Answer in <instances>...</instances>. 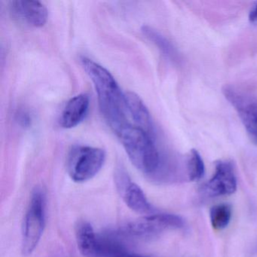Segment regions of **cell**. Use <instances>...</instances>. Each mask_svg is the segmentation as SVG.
Listing matches in <instances>:
<instances>
[{
	"mask_svg": "<svg viewBox=\"0 0 257 257\" xmlns=\"http://www.w3.org/2000/svg\"><path fill=\"white\" fill-rule=\"evenodd\" d=\"M222 92L235 109L248 135L257 143V97L231 85H225Z\"/></svg>",
	"mask_w": 257,
	"mask_h": 257,
	"instance_id": "obj_6",
	"label": "cell"
},
{
	"mask_svg": "<svg viewBox=\"0 0 257 257\" xmlns=\"http://www.w3.org/2000/svg\"><path fill=\"white\" fill-rule=\"evenodd\" d=\"M186 171L188 178L190 181H199L204 177L205 166L198 150H192L189 152L186 162Z\"/></svg>",
	"mask_w": 257,
	"mask_h": 257,
	"instance_id": "obj_15",
	"label": "cell"
},
{
	"mask_svg": "<svg viewBox=\"0 0 257 257\" xmlns=\"http://www.w3.org/2000/svg\"><path fill=\"white\" fill-rule=\"evenodd\" d=\"M237 190V178L234 167L228 161L216 162L213 177L204 186V192L208 197L228 196Z\"/></svg>",
	"mask_w": 257,
	"mask_h": 257,
	"instance_id": "obj_7",
	"label": "cell"
},
{
	"mask_svg": "<svg viewBox=\"0 0 257 257\" xmlns=\"http://www.w3.org/2000/svg\"><path fill=\"white\" fill-rule=\"evenodd\" d=\"M142 33L146 38L152 42L160 50L162 55L170 61L174 63H178L180 61V55L175 46L156 30L149 26H144L142 28Z\"/></svg>",
	"mask_w": 257,
	"mask_h": 257,
	"instance_id": "obj_13",
	"label": "cell"
},
{
	"mask_svg": "<svg viewBox=\"0 0 257 257\" xmlns=\"http://www.w3.org/2000/svg\"><path fill=\"white\" fill-rule=\"evenodd\" d=\"M116 135L135 168L147 175L156 176L164 173L167 166L154 137L131 124L124 126Z\"/></svg>",
	"mask_w": 257,
	"mask_h": 257,
	"instance_id": "obj_2",
	"label": "cell"
},
{
	"mask_svg": "<svg viewBox=\"0 0 257 257\" xmlns=\"http://www.w3.org/2000/svg\"><path fill=\"white\" fill-rule=\"evenodd\" d=\"M249 21L253 25H257V4L252 7L249 12Z\"/></svg>",
	"mask_w": 257,
	"mask_h": 257,
	"instance_id": "obj_17",
	"label": "cell"
},
{
	"mask_svg": "<svg viewBox=\"0 0 257 257\" xmlns=\"http://www.w3.org/2000/svg\"><path fill=\"white\" fill-rule=\"evenodd\" d=\"M10 9L15 17L30 26L41 28L47 22V9L40 1L16 0L11 2Z\"/></svg>",
	"mask_w": 257,
	"mask_h": 257,
	"instance_id": "obj_9",
	"label": "cell"
},
{
	"mask_svg": "<svg viewBox=\"0 0 257 257\" xmlns=\"http://www.w3.org/2000/svg\"><path fill=\"white\" fill-rule=\"evenodd\" d=\"M76 237L78 248L85 257H98L99 234L92 225L85 221H80L76 226Z\"/></svg>",
	"mask_w": 257,
	"mask_h": 257,
	"instance_id": "obj_12",
	"label": "cell"
},
{
	"mask_svg": "<svg viewBox=\"0 0 257 257\" xmlns=\"http://www.w3.org/2000/svg\"><path fill=\"white\" fill-rule=\"evenodd\" d=\"M46 194L36 187L31 194L22 225V252L29 255L38 245L46 226Z\"/></svg>",
	"mask_w": 257,
	"mask_h": 257,
	"instance_id": "obj_3",
	"label": "cell"
},
{
	"mask_svg": "<svg viewBox=\"0 0 257 257\" xmlns=\"http://www.w3.org/2000/svg\"><path fill=\"white\" fill-rule=\"evenodd\" d=\"M81 64L94 84L100 112L115 134L130 124L125 94L122 93L115 78L103 66L82 57Z\"/></svg>",
	"mask_w": 257,
	"mask_h": 257,
	"instance_id": "obj_1",
	"label": "cell"
},
{
	"mask_svg": "<svg viewBox=\"0 0 257 257\" xmlns=\"http://www.w3.org/2000/svg\"><path fill=\"white\" fill-rule=\"evenodd\" d=\"M89 106L90 99L87 94H79L70 99L61 112V127L70 129L79 125L86 118Z\"/></svg>",
	"mask_w": 257,
	"mask_h": 257,
	"instance_id": "obj_10",
	"label": "cell"
},
{
	"mask_svg": "<svg viewBox=\"0 0 257 257\" xmlns=\"http://www.w3.org/2000/svg\"><path fill=\"white\" fill-rule=\"evenodd\" d=\"M116 183L121 196L129 208L143 214H148L154 211L144 191L130 180L124 171L121 170L117 171Z\"/></svg>",
	"mask_w": 257,
	"mask_h": 257,
	"instance_id": "obj_8",
	"label": "cell"
},
{
	"mask_svg": "<svg viewBox=\"0 0 257 257\" xmlns=\"http://www.w3.org/2000/svg\"><path fill=\"white\" fill-rule=\"evenodd\" d=\"M105 160L104 150L89 146H76L67 156V173L73 181L83 183L98 174Z\"/></svg>",
	"mask_w": 257,
	"mask_h": 257,
	"instance_id": "obj_5",
	"label": "cell"
},
{
	"mask_svg": "<svg viewBox=\"0 0 257 257\" xmlns=\"http://www.w3.org/2000/svg\"><path fill=\"white\" fill-rule=\"evenodd\" d=\"M124 94L128 114L132 116L137 127L143 129L149 135L154 137V126L151 115L144 102L135 93L127 92Z\"/></svg>",
	"mask_w": 257,
	"mask_h": 257,
	"instance_id": "obj_11",
	"label": "cell"
},
{
	"mask_svg": "<svg viewBox=\"0 0 257 257\" xmlns=\"http://www.w3.org/2000/svg\"><path fill=\"white\" fill-rule=\"evenodd\" d=\"M185 227V221L178 215L156 213L138 218L124 224L116 231L121 237L148 239L157 237L168 229H180Z\"/></svg>",
	"mask_w": 257,
	"mask_h": 257,
	"instance_id": "obj_4",
	"label": "cell"
},
{
	"mask_svg": "<svg viewBox=\"0 0 257 257\" xmlns=\"http://www.w3.org/2000/svg\"><path fill=\"white\" fill-rule=\"evenodd\" d=\"M119 257H149L145 256V255H139V254L135 253V252H130V251L124 250L121 255H119Z\"/></svg>",
	"mask_w": 257,
	"mask_h": 257,
	"instance_id": "obj_18",
	"label": "cell"
},
{
	"mask_svg": "<svg viewBox=\"0 0 257 257\" xmlns=\"http://www.w3.org/2000/svg\"><path fill=\"white\" fill-rule=\"evenodd\" d=\"M232 216V208L228 204L213 206L210 210V219L212 226L216 230H222L228 226Z\"/></svg>",
	"mask_w": 257,
	"mask_h": 257,
	"instance_id": "obj_14",
	"label": "cell"
},
{
	"mask_svg": "<svg viewBox=\"0 0 257 257\" xmlns=\"http://www.w3.org/2000/svg\"><path fill=\"white\" fill-rule=\"evenodd\" d=\"M17 121L20 125L24 127H28L31 125V116L30 115L29 112H27L26 110L19 111L17 115Z\"/></svg>",
	"mask_w": 257,
	"mask_h": 257,
	"instance_id": "obj_16",
	"label": "cell"
}]
</instances>
